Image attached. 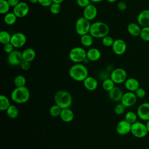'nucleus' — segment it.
<instances>
[{
  "instance_id": "nucleus-8",
  "label": "nucleus",
  "mask_w": 149,
  "mask_h": 149,
  "mask_svg": "<svg viewBox=\"0 0 149 149\" xmlns=\"http://www.w3.org/2000/svg\"><path fill=\"white\" fill-rule=\"evenodd\" d=\"M126 71L120 68L114 69L110 74V78L115 84H122L125 83L127 79Z\"/></svg>"
},
{
  "instance_id": "nucleus-21",
  "label": "nucleus",
  "mask_w": 149,
  "mask_h": 149,
  "mask_svg": "<svg viewBox=\"0 0 149 149\" xmlns=\"http://www.w3.org/2000/svg\"><path fill=\"white\" fill-rule=\"evenodd\" d=\"M74 113L69 108L62 109L59 117L65 122H70L74 119Z\"/></svg>"
},
{
  "instance_id": "nucleus-42",
  "label": "nucleus",
  "mask_w": 149,
  "mask_h": 149,
  "mask_svg": "<svg viewBox=\"0 0 149 149\" xmlns=\"http://www.w3.org/2000/svg\"><path fill=\"white\" fill-rule=\"evenodd\" d=\"M52 2V0H38V3L44 7H49Z\"/></svg>"
},
{
  "instance_id": "nucleus-43",
  "label": "nucleus",
  "mask_w": 149,
  "mask_h": 149,
  "mask_svg": "<svg viewBox=\"0 0 149 149\" xmlns=\"http://www.w3.org/2000/svg\"><path fill=\"white\" fill-rule=\"evenodd\" d=\"M19 66H20V68L22 70H27L30 68V62L23 60V61L21 62V63Z\"/></svg>"
},
{
  "instance_id": "nucleus-46",
  "label": "nucleus",
  "mask_w": 149,
  "mask_h": 149,
  "mask_svg": "<svg viewBox=\"0 0 149 149\" xmlns=\"http://www.w3.org/2000/svg\"><path fill=\"white\" fill-rule=\"evenodd\" d=\"M64 0H52L53 2L58 3H61Z\"/></svg>"
},
{
  "instance_id": "nucleus-11",
  "label": "nucleus",
  "mask_w": 149,
  "mask_h": 149,
  "mask_svg": "<svg viewBox=\"0 0 149 149\" xmlns=\"http://www.w3.org/2000/svg\"><path fill=\"white\" fill-rule=\"evenodd\" d=\"M137 97L135 93L132 91H127L123 93L120 102L126 108L133 106L137 102Z\"/></svg>"
},
{
  "instance_id": "nucleus-19",
  "label": "nucleus",
  "mask_w": 149,
  "mask_h": 149,
  "mask_svg": "<svg viewBox=\"0 0 149 149\" xmlns=\"http://www.w3.org/2000/svg\"><path fill=\"white\" fill-rule=\"evenodd\" d=\"M83 82L84 87L88 91H94L98 87L97 79L91 76H88Z\"/></svg>"
},
{
  "instance_id": "nucleus-23",
  "label": "nucleus",
  "mask_w": 149,
  "mask_h": 149,
  "mask_svg": "<svg viewBox=\"0 0 149 149\" xmlns=\"http://www.w3.org/2000/svg\"><path fill=\"white\" fill-rule=\"evenodd\" d=\"M141 28L140 26L136 23H130L127 27V30L129 34L134 37H137L140 36Z\"/></svg>"
},
{
  "instance_id": "nucleus-40",
  "label": "nucleus",
  "mask_w": 149,
  "mask_h": 149,
  "mask_svg": "<svg viewBox=\"0 0 149 149\" xmlns=\"http://www.w3.org/2000/svg\"><path fill=\"white\" fill-rule=\"evenodd\" d=\"M14 48L15 47L10 42L3 45V50L6 53L8 54L12 52L14 50Z\"/></svg>"
},
{
  "instance_id": "nucleus-1",
  "label": "nucleus",
  "mask_w": 149,
  "mask_h": 149,
  "mask_svg": "<svg viewBox=\"0 0 149 149\" xmlns=\"http://www.w3.org/2000/svg\"><path fill=\"white\" fill-rule=\"evenodd\" d=\"M69 75L75 81H83L88 76V71L84 64L81 63H74L69 68Z\"/></svg>"
},
{
  "instance_id": "nucleus-10",
  "label": "nucleus",
  "mask_w": 149,
  "mask_h": 149,
  "mask_svg": "<svg viewBox=\"0 0 149 149\" xmlns=\"http://www.w3.org/2000/svg\"><path fill=\"white\" fill-rule=\"evenodd\" d=\"M30 8L29 5L25 2H20L13 8V12L19 18H22L27 16L29 12Z\"/></svg>"
},
{
  "instance_id": "nucleus-30",
  "label": "nucleus",
  "mask_w": 149,
  "mask_h": 149,
  "mask_svg": "<svg viewBox=\"0 0 149 149\" xmlns=\"http://www.w3.org/2000/svg\"><path fill=\"white\" fill-rule=\"evenodd\" d=\"M11 36L9 32L5 30H2L0 32V41L2 44H6L10 42Z\"/></svg>"
},
{
  "instance_id": "nucleus-36",
  "label": "nucleus",
  "mask_w": 149,
  "mask_h": 149,
  "mask_svg": "<svg viewBox=\"0 0 149 149\" xmlns=\"http://www.w3.org/2000/svg\"><path fill=\"white\" fill-rule=\"evenodd\" d=\"M61 3L52 2V3L49 6L50 12L54 15H58L61 11Z\"/></svg>"
},
{
  "instance_id": "nucleus-38",
  "label": "nucleus",
  "mask_w": 149,
  "mask_h": 149,
  "mask_svg": "<svg viewBox=\"0 0 149 149\" xmlns=\"http://www.w3.org/2000/svg\"><path fill=\"white\" fill-rule=\"evenodd\" d=\"M126 107H125L121 102L117 104L114 107V112L118 115L123 114L126 109Z\"/></svg>"
},
{
  "instance_id": "nucleus-14",
  "label": "nucleus",
  "mask_w": 149,
  "mask_h": 149,
  "mask_svg": "<svg viewBox=\"0 0 149 149\" xmlns=\"http://www.w3.org/2000/svg\"><path fill=\"white\" fill-rule=\"evenodd\" d=\"M132 124L126 120H120L116 127V130L118 134L121 136H125L131 132Z\"/></svg>"
},
{
  "instance_id": "nucleus-4",
  "label": "nucleus",
  "mask_w": 149,
  "mask_h": 149,
  "mask_svg": "<svg viewBox=\"0 0 149 149\" xmlns=\"http://www.w3.org/2000/svg\"><path fill=\"white\" fill-rule=\"evenodd\" d=\"M55 104L59 106L62 109L69 108L73 102L72 96L70 93L66 90H59L54 95Z\"/></svg>"
},
{
  "instance_id": "nucleus-7",
  "label": "nucleus",
  "mask_w": 149,
  "mask_h": 149,
  "mask_svg": "<svg viewBox=\"0 0 149 149\" xmlns=\"http://www.w3.org/2000/svg\"><path fill=\"white\" fill-rule=\"evenodd\" d=\"M130 133L134 137L138 139L143 138L148 133L146 124L139 121L132 124Z\"/></svg>"
},
{
  "instance_id": "nucleus-22",
  "label": "nucleus",
  "mask_w": 149,
  "mask_h": 149,
  "mask_svg": "<svg viewBox=\"0 0 149 149\" xmlns=\"http://www.w3.org/2000/svg\"><path fill=\"white\" fill-rule=\"evenodd\" d=\"M101 56V53L98 48H91L87 51V59L88 61L92 62L97 61L100 59Z\"/></svg>"
},
{
  "instance_id": "nucleus-28",
  "label": "nucleus",
  "mask_w": 149,
  "mask_h": 149,
  "mask_svg": "<svg viewBox=\"0 0 149 149\" xmlns=\"http://www.w3.org/2000/svg\"><path fill=\"white\" fill-rule=\"evenodd\" d=\"M10 105V101L8 97L5 95L0 96V110L1 111H6Z\"/></svg>"
},
{
  "instance_id": "nucleus-26",
  "label": "nucleus",
  "mask_w": 149,
  "mask_h": 149,
  "mask_svg": "<svg viewBox=\"0 0 149 149\" xmlns=\"http://www.w3.org/2000/svg\"><path fill=\"white\" fill-rule=\"evenodd\" d=\"M17 18V17L13 12H8L5 15L3 20L6 24L12 26L16 23Z\"/></svg>"
},
{
  "instance_id": "nucleus-39",
  "label": "nucleus",
  "mask_w": 149,
  "mask_h": 149,
  "mask_svg": "<svg viewBox=\"0 0 149 149\" xmlns=\"http://www.w3.org/2000/svg\"><path fill=\"white\" fill-rule=\"evenodd\" d=\"M134 93H135L137 98H143L146 95V90L141 87H139Z\"/></svg>"
},
{
  "instance_id": "nucleus-15",
  "label": "nucleus",
  "mask_w": 149,
  "mask_h": 149,
  "mask_svg": "<svg viewBox=\"0 0 149 149\" xmlns=\"http://www.w3.org/2000/svg\"><path fill=\"white\" fill-rule=\"evenodd\" d=\"M136 113L140 119L144 121L149 120V102H146L139 105Z\"/></svg>"
},
{
  "instance_id": "nucleus-33",
  "label": "nucleus",
  "mask_w": 149,
  "mask_h": 149,
  "mask_svg": "<svg viewBox=\"0 0 149 149\" xmlns=\"http://www.w3.org/2000/svg\"><path fill=\"white\" fill-rule=\"evenodd\" d=\"M13 83L16 87L24 86L26 83V79L23 75H17L15 77Z\"/></svg>"
},
{
  "instance_id": "nucleus-9",
  "label": "nucleus",
  "mask_w": 149,
  "mask_h": 149,
  "mask_svg": "<svg viewBox=\"0 0 149 149\" xmlns=\"http://www.w3.org/2000/svg\"><path fill=\"white\" fill-rule=\"evenodd\" d=\"M26 36L21 32H16L11 36L10 43L16 48H19L23 47L26 42Z\"/></svg>"
},
{
  "instance_id": "nucleus-16",
  "label": "nucleus",
  "mask_w": 149,
  "mask_h": 149,
  "mask_svg": "<svg viewBox=\"0 0 149 149\" xmlns=\"http://www.w3.org/2000/svg\"><path fill=\"white\" fill-rule=\"evenodd\" d=\"M98 10L96 6L93 4H90L84 8L83 17L91 21L94 20L97 16Z\"/></svg>"
},
{
  "instance_id": "nucleus-34",
  "label": "nucleus",
  "mask_w": 149,
  "mask_h": 149,
  "mask_svg": "<svg viewBox=\"0 0 149 149\" xmlns=\"http://www.w3.org/2000/svg\"><path fill=\"white\" fill-rule=\"evenodd\" d=\"M61 111H62V108L58 105L55 104L50 107L49 109V113L51 116L53 117H57V116H59Z\"/></svg>"
},
{
  "instance_id": "nucleus-3",
  "label": "nucleus",
  "mask_w": 149,
  "mask_h": 149,
  "mask_svg": "<svg viewBox=\"0 0 149 149\" xmlns=\"http://www.w3.org/2000/svg\"><path fill=\"white\" fill-rule=\"evenodd\" d=\"M109 28L108 24L103 22H95L91 24L89 33L95 38H102L108 35Z\"/></svg>"
},
{
  "instance_id": "nucleus-6",
  "label": "nucleus",
  "mask_w": 149,
  "mask_h": 149,
  "mask_svg": "<svg viewBox=\"0 0 149 149\" xmlns=\"http://www.w3.org/2000/svg\"><path fill=\"white\" fill-rule=\"evenodd\" d=\"M91 24L90 20L83 16L80 17L77 19L75 24V30L77 34L81 36L89 33Z\"/></svg>"
},
{
  "instance_id": "nucleus-13",
  "label": "nucleus",
  "mask_w": 149,
  "mask_h": 149,
  "mask_svg": "<svg viewBox=\"0 0 149 149\" xmlns=\"http://www.w3.org/2000/svg\"><path fill=\"white\" fill-rule=\"evenodd\" d=\"M112 49L114 54L117 55H121L125 54L127 49V45L126 42L122 39H116L112 45Z\"/></svg>"
},
{
  "instance_id": "nucleus-44",
  "label": "nucleus",
  "mask_w": 149,
  "mask_h": 149,
  "mask_svg": "<svg viewBox=\"0 0 149 149\" xmlns=\"http://www.w3.org/2000/svg\"><path fill=\"white\" fill-rule=\"evenodd\" d=\"M117 8L119 10L124 11L127 9V5L123 1H119L117 3Z\"/></svg>"
},
{
  "instance_id": "nucleus-48",
  "label": "nucleus",
  "mask_w": 149,
  "mask_h": 149,
  "mask_svg": "<svg viewBox=\"0 0 149 149\" xmlns=\"http://www.w3.org/2000/svg\"><path fill=\"white\" fill-rule=\"evenodd\" d=\"M104 0H90L91 2H93L94 3H98V2H102Z\"/></svg>"
},
{
  "instance_id": "nucleus-20",
  "label": "nucleus",
  "mask_w": 149,
  "mask_h": 149,
  "mask_svg": "<svg viewBox=\"0 0 149 149\" xmlns=\"http://www.w3.org/2000/svg\"><path fill=\"white\" fill-rule=\"evenodd\" d=\"M125 88L129 91L134 92L139 87H140V84L139 81L133 77L127 78L124 83Z\"/></svg>"
},
{
  "instance_id": "nucleus-41",
  "label": "nucleus",
  "mask_w": 149,
  "mask_h": 149,
  "mask_svg": "<svg viewBox=\"0 0 149 149\" xmlns=\"http://www.w3.org/2000/svg\"><path fill=\"white\" fill-rule=\"evenodd\" d=\"M90 0H76L77 5L81 8H86L87 6L90 4Z\"/></svg>"
},
{
  "instance_id": "nucleus-29",
  "label": "nucleus",
  "mask_w": 149,
  "mask_h": 149,
  "mask_svg": "<svg viewBox=\"0 0 149 149\" xmlns=\"http://www.w3.org/2000/svg\"><path fill=\"white\" fill-rule=\"evenodd\" d=\"M115 83L113 81V80L110 77L106 78L102 81V87L105 91L109 92L115 87Z\"/></svg>"
},
{
  "instance_id": "nucleus-18",
  "label": "nucleus",
  "mask_w": 149,
  "mask_h": 149,
  "mask_svg": "<svg viewBox=\"0 0 149 149\" xmlns=\"http://www.w3.org/2000/svg\"><path fill=\"white\" fill-rule=\"evenodd\" d=\"M123 95V93L122 90L120 88L115 86L108 92L109 98L116 102H120Z\"/></svg>"
},
{
  "instance_id": "nucleus-31",
  "label": "nucleus",
  "mask_w": 149,
  "mask_h": 149,
  "mask_svg": "<svg viewBox=\"0 0 149 149\" xmlns=\"http://www.w3.org/2000/svg\"><path fill=\"white\" fill-rule=\"evenodd\" d=\"M137 118H138V116L137 113L132 111L127 112L125 116V119L129 123H130L131 124L137 121Z\"/></svg>"
},
{
  "instance_id": "nucleus-45",
  "label": "nucleus",
  "mask_w": 149,
  "mask_h": 149,
  "mask_svg": "<svg viewBox=\"0 0 149 149\" xmlns=\"http://www.w3.org/2000/svg\"><path fill=\"white\" fill-rule=\"evenodd\" d=\"M7 1L9 2L10 6L13 8L16 6L20 2V0H7Z\"/></svg>"
},
{
  "instance_id": "nucleus-47",
  "label": "nucleus",
  "mask_w": 149,
  "mask_h": 149,
  "mask_svg": "<svg viewBox=\"0 0 149 149\" xmlns=\"http://www.w3.org/2000/svg\"><path fill=\"white\" fill-rule=\"evenodd\" d=\"M146 127H147V130H148V132L149 133V120H148L147 121H146Z\"/></svg>"
},
{
  "instance_id": "nucleus-25",
  "label": "nucleus",
  "mask_w": 149,
  "mask_h": 149,
  "mask_svg": "<svg viewBox=\"0 0 149 149\" xmlns=\"http://www.w3.org/2000/svg\"><path fill=\"white\" fill-rule=\"evenodd\" d=\"M93 38L90 33L83 35L80 37V42L84 47H90L93 44Z\"/></svg>"
},
{
  "instance_id": "nucleus-35",
  "label": "nucleus",
  "mask_w": 149,
  "mask_h": 149,
  "mask_svg": "<svg viewBox=\"0 0 149 149\" xmlns=\"http://www.w3.org/2000/svg\"><path fill=\"white\" fill-rule=\"evenodd\" d=\"M139 36L143 41L149 42V26L143 27Z\"/></svg>"
},
{
  "instance_id": "nucleus-17",
  "label": "nucleus",
  "mask_w": 149,
  "mask_h": 149,
  "mask_svg": "<svg viewBox=\"0 0 149 149\" xmlns=\"http://www.w3.org/2000/svg\"><path fill=\"white\" fill-rule=\"evenodd\" d=\"M137 23L143 27L149 26V9L141 11L137 17Z\"/></svg>"
},
{
  "instance_id": "nucleus-37",
  "label": "nucleus",
  "mask_w": 149,
  "mask_h": 149,
  "mask_svg": "<svg viewBox=\"0 0 149 149\" xmlns=\"http://www.w3.org/2000/svg\"><path fill=\"white\" fill-rule=\"evenodd\" d=\"M113 42H114V40L113 39V38L108 35L105 36L102 38V45L107 47H112Z\"/></svg>"
},
{
  "instance_id": "nucleus-27",
  "label": "nucleus",
  "mask_w": 149,
  "mask_h": 149,
  "mask_svg": "<svg viewBox=\"0 0 149 149\" xmlns=\"http://www.w3.org/2000/svg\"><path fill=\"white\" fill-rule=\"evenodd\" d=\"M8 116L11 119H15L19 115V109L16 106L14 105H10L9 107L6 111Z\"/></svg>"
},
{
  "instance_id": "nucleus-5",
  "label": "nucleus",
  "mask_w": 149,
  "mask_h": 149,
  "mask_svg": "<svg viewBox=\"0 0 149 149\" xmlns=\"http://www.w3.org/2000/svg\"><path fill=\"white\" fill-rule=\"evenodd\" d=\"M69 58L74 63H81L87 59V51L80 47H74L70 51Z\"/></svg>"
},
{
  "instance_id": "nucleus-50",
  "label": "nucleus",
  "mask_w": 149,
  "mask_h": 149,
  "mask_svg": "<svg viewBox=\"0 0 149 149\" xmlns=\"http://www.w3.org/2000/svg\"><path fill=\"white\" fill-rule=\"evenodd\" d=\"M106 1L109 3H113L116 1V0H106Z\"/></svg>"
},
{
  "instance_id": "nucleus-49",
  "label": "nucleus",
  "mask_w": 149,
  "mask_h": 149,
  "mask_svg": "<svg viewBox=\"0 0 149 149\" xmlns=\"http://www.w3.org/2000/svg\"><path fill=\"white\" fill-rule=\"evenodd\" d=\"M29 1L31 3H36L38 2V0H29Z\"/></svg>"
},
{
  "instance_id": "nucleus-24",
  "label": "nucleus",
  "mask_w": 149,
  "mask_h": 149,
  "mask_svg": "<svg viewBox=\"0 0 149 149\" xmlns=\"http://www.w3.org/2000/svg\"><path fill=\"white\" fill-rule=\"evenodd\" d=\"M22 57L24 61L31 62L36 58V51L31 48H26L22 52Z\"/></svg>"
},
{
  "instance_id": "nucleus-2",
  "label": "nucleus",
  "mask_w": 149,
  "mask_h": 149,
  "mask_svg": "<svg viewBox=\"0 0 149 149\" xmlns=\"http://www.w3.org/2000/svg\"><path fill=\"white\" fill-rule=\"evenodd\" d=\"M30 97V91L27 87H16L10 94L11 100L17 104H23L27 102Z\"/></svg>"
},
{
  "instance_id": "nucleus-32",
  "label": "nucleus",
  "mask_w": 149,
  "mask_h": 149,
  "mask_svg": "<svg viewBox=\"0 0 149 149\" xmlns=\"http://www.w3.org/2000/svg\"><path fill=\"white\" fill-rule=\"evenodd\" d=\"M11 6L7 0H0V13L5 15L9 12V9Z\"/></svg>"
},
{
  "instance_id": "nucleus-12",
  "label": "nucleus",
  "mask_w": 149,
  "mask_h": 149,
  "mask_svg": "<svg viewBox=\"0 0 149 149\" xmlns=\"http://www.w3.org/2000/svg\"><path fill=\"white\" fill-rule=\"evenodd\" d=\"M23 60L22 53L18 50H13L7 57L8 63L11 66L20 65Z\"/></svg>"
}]
</instances>
